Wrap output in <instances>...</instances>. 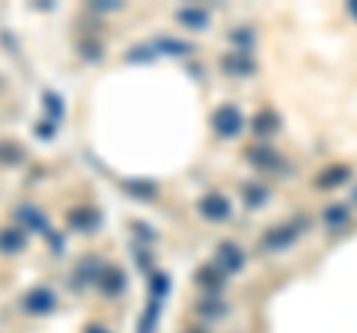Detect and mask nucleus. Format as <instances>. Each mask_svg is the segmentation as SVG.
Returning a JSON list of instances; mask_svg holds the SVG:
<instances>
[{
  "label": "nucleus",
  "mask_w": 357,
  "mask_h": 333,
  "mask_svg": "<svg viewBox=\"0 0 357 333\" xmlns=\"http://www.w3.org/2000/svg\"><path fill=\"white\" fill-rule=\"evenodd\" d=\"M307 229V220H283V224H277L271 226L262 235V244H265V250H286V247H292V244L301 238V232Z\"/></svg>",
  "instance_id": "f257e3e1"
},
{
  "label": "nucleus",
  "mask_w": 357,
  "mask_h": 333,
  "mask_svg": "<svg viewBox=\"0 0 357 333\" xmlns=\"http://www.w3.org/2000/svg\"><path fill=\"white\" fill-rule=\"evenodd\" d=\"M244 114L236 107V104H220L215 114H211V128H215V134L223 137V140H232L238 137L244 131Z\"/></svg>",
  "instance_id": "f03ea898"
},
{
  "label": "nucleus",
  "mask_w": 357,
  "mask_h": 333,
  "mask_svg": "<svg viewBox=\"0 0 357 333\" xmlns=\"http://www.w3.org/2000/svg\"><path fill=\"white\" fill-rule=\"evenodd\" d=\"M21 307H24L27 316L48 318V316H54V309H57V295H54V288H48V286H33L30 292L21 297Z\"/></svg>",
  "instance_id": "7ed1b4c3"
},
{
  "label": "nucleus",
  "mask_w": 357,
  "mask_h": 333,
  "mask_svg": "<svg viewBox=\"0 0 357 333\" xmlns=\"http://www.w3.org/2000/svg\"><path fill=\"white\" fill-rule=\"evenodd\" d=\"M194 283L203 292V297H223V288H227V274H223L215 262L199 265L194 271Z\"/></svg>",
  "instance_id": "20e7f679"
},
{
  "label": "nucleus",
  "mask_w": 357,
  "mask_h": 333,
  "mask_svg": "<svg viewBox=\"0 0 357 333\" xmlns=\"http://www.w3.org/2000/svg\"><path fill=\"white\" fill-rule=\"evenodd\" d=\"M244 158H248L256 170H262V173H280L286 161L280 158V152H277L271 143H253V146L244 152Z\"/></svg>",
  "instance_id": "39448f33"
},
{
  "label": "nucleus",
  "mask_w": 357,
  "mask_h": 333,
  "mask_svg": "<svg viewBox=\"0 0 357 333\" xmlns=\"http://www.w3.org/2000/svg\"><path fill=\"white\" fill-rule=\"evenodd\" d=\"M197 212L203 215L208 224H227V220H232V203L223 194L211 191L197 203Z\"/></svg>",
  "instance_id": "423d86ee"
},
{
  "label": "nucleus",
  "mask_w": 357,
  "mask_h": 333,
  "mask_svg": "<svg viewBox=\"0 0 357 333\" xmlns=\"http://www.w3.org/2000/svg\"><path fill=\"white\" fill-rule=\"evenodd\" d=\"M105 265L98 256H84L81 262L75 265V271H72V288L75 292H84L86 286H98V277H102L105 271Z\"/></svg>",
  "instance_id": "0eeeda50"
},
{
  "label": "nucleus",
  "mask_w": 357,
  "mask_h": 333,
  "mask_svg": "<svg viewBox=\"0 0 357 333\" xmlns=\"http://www.w3.org/2000/svg\"><path fill=\"white\" fill-rule=\"evenodd\" d=\"M215 265H218V268L227 274V277H232V274H241V271H244V265H248V256H244V250L238 247L236 241H223L220 247H218V253H215Z\"/></svg>",
  "instance_id": "6e6552de"
},
{
  "label": "nucleus",
  "mask_w": 357,
  "mask_h": 333,
  "mask_svg": "<svg viewBox=\"0 0 357 333\" xmlns=\"http://www.w3.org/2000/svg\"><path fill=\"white\" fill-rule=\"evenodd\" d=\"M98 288H102V295L110 297V301H114V297H122V295H126V288H128L126 271H122L119 265L107 262L105 271H102V277H98Z\"/></svg>",
  "instance_id": "1a4fd4ad"
},
{
  "label": "nucleus",
  "mask_w": 357,
  "mask_h": 333,
  "mask_svg": "<svg viewBox=\"0 0 357 333\" xmlns=\"http://www.w3.org/2000/svg\"><path fill=\"white\" fill-rule=\"evenodd\" d=\"M220 69L232 75V77H253L256 75V63L250 57V51H229L220 57Z\"/></svg>",
  "instance_id": "9d476101"
},
{
  "label": "nucleus",
  "mask_w": 357,
  "mask_h": 333,
  "mask_svg": "<svg viewBox=\"0 0 357 333\" xmlns=\"http://www.w3.org/2000/svg\"><path fill=\"white\" fill-rule=\"evenodd\" d=\"M351 179V166L349 164H333V166H325L319 176H316V187L321 191H333V187H340Z\"/></svg>",
  "instance_id": "9b49d317"
},
{
  "label": "nucleus",
  "mask_w": 357,
  "mask_h": 333,
  "mask_svg": "<svg viewBox=\"0 0 357 333\" xmlns=\"http://www.w3.org/2000/svg\"><path fill=\"white\" fill-rule=\"evenodd\" d=\"M194 313L203 321H220L229 316V304L223 301V297H199L194 304Z\"/></svg>",
  "instance_id": "f8f14e48"
},
{
  "label": "nucleus",
  "mask_w": 357,
  "mask_h": 333,
  "mask_svg": "<svg viewBox=\"0 0 357 333\" xmlns=\"http://www.w3.org/2000/svg\"><path fill=\"white\" fill-rule=\"evenodd\" d=\"M321 224H325L331 232L345 229V226L351 224V208L345 206V203H331L325 212H321Z\"/></svg>",
  "instance_id": "ddd939ff"
},
{
  "label": "nucleus",
  "mask_w": 357,
  "mask_h": 333,
  "mask_svg": "<svg viewBox=\"0 0 357 333\" xmlns=\"http://www.w3.org/2000/svg\"><path fill=\"white\" fill-rule=\"evenodd\" d=\"M15 220L21 226L42 232V235L48 232V217H45V212H42V208H36V206H18L15 208Z\"/></svg>",
  "instance_id": "4468645a"
},
{
  "label": "nucleus",
  "mask_w": 357,
  "mask_h": 333,
  "mask_svg": "<svg viewBox=\"0 0 357 333\" xmlns=\"http://www.w3.org/2000/svg\"><path fill=\"white\" fill-rule=\"evenodd\" d=\"M250 131L256 137H271L280 131V116H277L274 110H259V114L250 119Z\"/></svg>",
  "instance_id": "2eb2a0df"
},
{
  "label": "nucleus",
  "mask_w": 357,
  "mask_h": 333,
  "mask_svg": "<svg viewBox=\"0 0 357 333\" xmlns=\"http://www.w3.org/2000/svg\"><path fill=\"white\" fill-rule=\"evenodd\" d=\"M176 21L188 30H206L208 27V13L203 6H182V9H176Z\"/></svg>",
  "instance_id": "dca6fc26"
},
{
  "label": "nucleus",
  "mask_w": 357,
  "mask_h": 333,
  "mask_svg": "<svg viewBox=\"0 0 357 333\" xmlns=\"http://www.w3.org/2000/svg\"><path fill=\"white\" fill-rule=\"evenodd\" d=\"M152 48H155V54H170V57H182V54H191L194 51L191 42H182V39H176V36H158V39H152Z\"/></svg>",
  "instance_id": "f3484780"
},
{
  "label": "nucleus",
  "mask_w": 357,
  "mask_h": 333,
  "mask_svg": "<svg viewBox=\"0 0 357 333\" xmlns=\"http://www.w3.org/2000/svg\"><path fill=\"white\" fill-rule=\"evenodd\" d=\"M24 247H27V235L18 226L0 229V253H21Z\"/></svg>",
  "instance_id": "a211bd4d"
},
{
  "label": "nucleus",
  "mask_w": 357,
  "mask_h": 333,
  "mask_svg": "<svg viewBox=\"0 0 357 333\" xmlns=\"http://www.w3.org/2000/svg\"><path fill=\"white\" fill-rule=\"evenodd\" d=\"M161 301H146V307H143V316L137 321V333H158V321H161Z\"/></svg>",
  "instance_id": "6ab92c4d"
},
{
  "label": "nucleus",
  "mask_w": 357,
  "mask_h": 333,
  "mask_svg": "<svg viewBox=\"0 0 357 333\" xmlns=\"http://www.w3.org/2000/svg\"><path fill=\"white\" fill-rule=\"evenodd\" d=\"M69 224L77 232H93L98 224H102V217H98L96 208H75V212H69Z\"/></svg>",
  "instance_id": "aec40b11"
},
{
  "label": "nucleus",
  "mask_w": 357,
  "mask_h": 333,
  "mask_svg": "<svg viewBox=\"0 0 357 333\" xmlns=\"http://www.w3.org/2000/svg\"><path fill=\"white\" fill-rule=\"evenodd\" d=\"M122 187H126L128 196H134V199H155L158 196V185L149 182V179H126Z\"/></svg>",
  "instance_id": "412c9836"
},
{
  "label": "nucleus",
  "mask_w": 357,
  "mask_h": 333,
  "mask_svg": "<svg viewBox=\"0 0 357 333\" xmlns=\"http://www.w3.org/2000/svg\"><path fill=\"white\" fill-rule=\"evenodd\" d=\"M167 295H170V274L152 271L149 274V297H152V301H161L164 304Z\"/></svg>",
  "instance_id": "4be33fe9"
},
{
  "label": "nucleus",
  "mask_w": 357,
  "mask_h": 333,
  "mask_svg": "<svg viewBox=\"0 0 357 333\" xmlns=\"http://www.w3.org/2000/svg\"><path fill=\"white\" fill-rule=\"evenodd\" d=\"M241 196H244V203H248L250 208H259V206H265L268 199H271V191H268L265 185H244Z\"/></svg>",
  "instance_id": "5701e85b"
},
{
  "label": "nucleus",
  "mask_w": 357,
  "mask_h": 333,
  "mask_svg": "<svg viewBox=\"0 0 357 333\" xmlns=\"http://www.w3.org/2000/svg\"><path fill=\"white\" fill-rule=\"evenodd\" d=\"M42 104H45V110H48V116H45V119L54 122V125H60V122H63V114H66L63 98H60V95H54V93H45Z\"/></svg>",
  "instance_id": "b1692460"
},
{
  "label": "nucleus",
  "mask_w": 357,
  "mask_h": 333,
  "mask_svg": "<svg viewBox=\"0 0 357 333\" xmlns=\"http://www.w3.org/2000/svg\"><path fill=\"white\" fill-rule=\"evenodd\" d=\"M24 161V149L18 143H0V164H21Z\"/></svg>",
  "instance_id": "393cba45"
},
{
  "label": "nucleus",
  "mask_w": 357,
  "mask_h": 333,
  "mask_svg": "<svg viewBox=\"0 0 357 333\" xmlns=\"http://www.w3.org/2000/svg\"><path fill=\"white\" fill-rule=\"evenodd\" d=\"M158 54H155V48H152V42L149 45H137V48H131L128 54H126V60L128 63H152Z\"/></svg>",
  "instance_id": "a878e982"
},
{
  "label": "nucleus",
  "mask_w": 357,
  "mask_h": 333,
  "mask_svg": "<svg viewBox=\"0 0 357 333\" xmlns=\"http://www.w3.org/2000/svg\"><path fill=\"white\" fill-rule=\"evenodd\" d=\"M81 57H86V60H98V57H102V42L84 39V42H81Z\"/></svg>",
  "instance_id": "bb28decb"
},
{
  "label": "nucleus",
  "mask_w": 357,
  "mask_h": 333,
  "mask_svg": "<svg viewBox=\"0 0 357 333\" xmlns=\"http://www.w3.org/2000/svg\"><path fill=\"white\" fill-rule=\"evenodd\" d=\"M84 333H114V330L105 327V325H98V321H89V325L84 327Z\"/></svg>",
  "instance_id": "cd10ccee"
},
{
  "label": "nucleus",
  "mask_w": 357,
  "mask_h": 333,
  "mask_svg": "<svg viewBox=\"0 0 357 333\" xmlns=\"http://www.w3.org/2000/svg\"><path fill=\"white\" fill-rule=\"evenodd\" d=\"M182 333H211L208 327H203V325H188Z\"/></svg>",
  "instance_id": "c85d7f7f"
},
{
  "label": "nucleus",
  "mask_w": 357,
  "mask_h": 333,
  "mask_svg": "<svg viewBox=\"0 0 357 333\" xmlns=\"http://www.w3.org/2000/svg\"><path fill=\"white\" fill-rule=\"evenodd\" d=\"M345 9H349V15L357 21V0H349V3H345Z\"/></svg>",
  "instance_id": "c756f323"
},
{
  "label": "nucleus",
  "mask_w": 357,
  "mask_h": 333,
  "mask_svg": "<svg viewBox=\"0 0 357 333\" xmlns=\"http://www.w3.org/2000/svg\"><path fill=\"white\" fill-rule=\"evenodd\" d=\"M354 203H357V187H354Z\"/></svg>",
  "instance_id": "7c9ffc66"
}]
</instances>
